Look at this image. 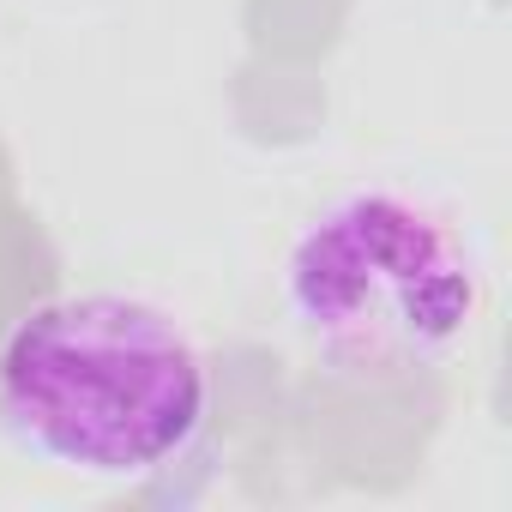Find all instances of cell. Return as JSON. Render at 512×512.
Listing matches in <instances>:
<instances>
[{
	"instance_id": "7a4b0ae2",
	"label": "cell",
	"mask_w": 512,
	"mask_h": 512,
	"mask_svg": "<svg viewBox=\"0 0 512 512\" xmlns=\"http://www.w3.org/2000/svg\"><path fill=\"white\" fill-rule=\"evenodd\" d=\"M284 308L302 344L350 386L434 374L482 314L470 241L398 187L332 199L284 260Z\"/></svg>"
},
{
	"instance_id": "6da1fadb",
	"label": "cell",
	"mask_w": 512,
	"mask_h": 512,
	"mask_svg": "<svg viewBox=\"0 0 512 512\" xmlns=\"http://www.w3.org/2000/svg\"><path fill=\"white\" fill-rule=\"evenodd\" d=\"M211 416L187 326L139 296H61L0 338V434L73 476H151Z\"/></svg>"
}]
</instances>
